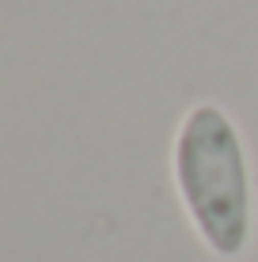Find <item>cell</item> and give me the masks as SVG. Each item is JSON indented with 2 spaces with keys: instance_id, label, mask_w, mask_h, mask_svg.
<instances>
[{
  "instance_id": "obj_1",
  "label": "cell",
  "mask_w": 258,
  "mask_h": 262,
  "mask_svg": "<svg viewBox=\"0 0 258 262\" xmlns=\"http://www.w3.org/2000/svg\"><path fill=\"white\" fill-rule=\"evenodd\" d=\"M175 183L198 236L220 258H239L254 232L251 164L236 122L201 103L186 114L175 141Z\"/></svg>"
}]
</instances>
